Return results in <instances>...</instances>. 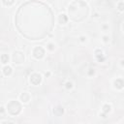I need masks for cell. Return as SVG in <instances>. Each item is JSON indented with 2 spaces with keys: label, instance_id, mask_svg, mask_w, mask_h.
Segmentation results:
<instances>
[{
  "label": "cell",
  "instance_id": "19",
  "mask_svg": "<svg viewBox=\"0 0 124 124\" xmlns=\"http://www.w3.org/2000/svg\"><path fill=\"white\" fill-rule=\"evenodd\" d=\"M104 41H105V42H108V38L105 36V37H104Z\"/></svg>",
  "mask_w": 124,
  "mask_h": 124
},
{
  "label": "cell",
  "instance_id": "2",
  "mask_svg": "<svg viewBox=\"0 0 124 124\" xmlns=\"http://www.w3.org/2000/svg\"><path fill=\"white\" fill-rule=\"evenodd\" d=\"M7 110L12 115H17L21 110V105L17 101H11L7 104Z\"/></svg>",
  "mask_w": 124,
  "mask_h": 124
},
{
  "label": "cell",
  "instance_id": "9",
  "mask_svg": "<svg viewBox=\"0 0 124 124\" xmlns=\"http://www.w3.org/2000/svg\"><path fill=\"white\" fill-rule=\"evenodd\" d=\"M67 21H68V16H67L66 15L62 14V15L59 16V23H61V24H65Z\"/></svg>",
  "mask_w": 124,
  "mask_h": 124
},
{
  "label": "cell",
  "instance_id": "8",
  "mask_svg": "<svg viewBox=\"0 0 124 124\" xmlns=\"http://www.w3.org/2000/svg\"><path fill=\"white\" fill-rule=\"evenodd\" d=\"M53 113L56 116H61L64 113V108L62 107H56L53 108Z\"/></svg>",
  "mask_w": 124,
  "mask_h": 124
},
{
  "label": "cell",
  "instance_id": "21",
  "mask_svg": "<svg viewBox=\"0 0 124 124\" xmlns=\"http://www.w3.org/2000/svg\"><path fill=\"white\" fill-rule=\"evenodd\" d=\"M121 64H122V65L124 66V60H122V61H121Z\"/></svg>",
  "mask_w": 124,
  "mask_h": 124
},
{
  "label": "cell",
  "instance_id": "5",
  "mask_svg": "<svg viewBox=\"0 0 124 124\" xmlns=\"http://www.w3.org/2000/svg\"><path fill=\"white\" fill-rule=\"evenodd\" d=\"M42 81V77L40 74H37V73H34L30 76V82L33 84V85H39Z\"/></svg>",
  "mask_w": 124,
  "mask_h": 124
},
{
  "label": "cell",
  "instance_id": "20",
  "mask_svg": "<svg viewBox=\"0 0 124 124\" xmlns=\"http://www.w3.org/2000/svg\"><path fill=\"white\" fill-rule=\"evenodd\" d=\"M80 40H81L82 42H84V41H85V38H84V37H80Z\"/></svg>",
  "mask_w": 124,
  "mask_h": 124
},
{
  "label": "cell",
  "instance_id": "14",
  "mask_svg": "<svg viewBox=\"0 0 124 124\" xmlns=\"http://www.w3.org/2000/svg\"><path fill=\"white\" fill-rule=\"evenodd\" d=\"M2 1H3V3H4L6 6H11V5H13L14 2H15V0H2Z\"/></svg>",
  "mask_w": 124,
  "mask_h": 124
},
{
  "label": "cell",
  "instance_id": "11",
  "mask_svg": "<svg viewBox=\"0 0 124 124\" xmlns=\"http://www.w3.org/2000/svg\"><path fill=\"white\" fill-rule=\"evenodd\" d=\"M95 55H96V57L99 59V61H103V60H104V58L102 57V56H103V53H102V51H101L100 49H97V50L95 51Z\"/></svg>",
  "mask_w": 124,
  "mask_h": 124
},
{
  "label": "cell",
  "instance_id": "13",
  "mask_svg": "<svg viewBox=\"0 0 124 124\" xmlns=\"http://www.w3.org/2000/svg\"><path fill=\"white\" fill-rule=\"evenodd\" d=\"M110 111V106L109 105H105L104 107H103V112L104 113H108V112H109Z\"/></svg>",
  "mask_w": 124,
  "mask_h": 124
},
{
  "label": "cell",
  "instance_id": "18",
  "mask_svg": "<svg viewBox=\"0 0 124 124\" xmlns=\"http://www.w3.org/2000/svg\"><path fill=\"white\" fill-rule=\"evenodd\" d=\"M94 73H95V72H94V70H93V69H90V71L88 72L89 76H92V75H94Z\"/></svg>",
  "mask_w": 124,
  "mask_h": 124
},
{
  "label": "cell",
  "instance_id": "3",
  "mask_svg": "<svg viewBox=\"0 0 124 124\" xmlns=\"http://www.w3.org/2000/svg\"><path fill=\"white\" fill-rule=\"evenodd\" d=\"M12 59L15 64H21L24 61V54L21 51H15L13 53Z\"/></svg>",
  "mask_w": 124,
  "mask_h": 124
},
{
  "label": "cell",
  "instance_id": "17",
  "mask_svg": "<svg viewBox=\"0 0 124 124\" xmlns=\"http://www.w3.org/2000/svg\"><path fill=\"white\" fill-rule=\"evenodd\" d=\"M48 49H50V50H53L54 49V46L52 45V44H48Z\"/></svg>",
  "mask_w": 124,
  "mask_h": 124
},
{
  "label": "cell",
  "instance_id": "16",
  "mask_svg": "<svg viewBox=\"0 0 124 124\" xmlns=\"http://www.w3.org/2000/svg\"><path fill=\"white\" fill-rule=\"evenodd\" d=\"M66 88L67 89H71L72 87H73V84H72V82H70V81H68V82H66Z\"/></svg>",
  "mask_w": 124,
  "mask_h": 124
},
{
  "label": "cell",
  "instance_id": "6",
  "mask_svg": "<svg viewBox=\"0 0 124 124\" xmlns=\"http://www.w3.org/2000/svg\"><path fill=\"white\" fill-rule=\"evenodd\" d=\"M113 85H114L115 88H117V89H121V88L124 87V80H123L122 78H117V79L114 80Z\"/></svg>",
  "mask_w": 124,
  "mask_h": 124
},
{
  "label": "cell",
  "instance_id": "10",
  "mask_svg": "<svg viewBox=\"0 0 124 124\" xmlns=\"http://www.w3.org/2000/svg\"><path fill=\"white\" fill-rule=\"evenodd\" d=\"M3 74L5 76H10L12 74V68L10 66H5L3 68Z\"/></svg>",
  "mask_w": 124,
  "mask_h": 124
},
{
  "label": "cell",
  "instance_id": "1",
  "mask_svg": "<svg viewBox=\"0 0 124 124\" xmlns=\"http://www.w3.org/2000/svg\"><path fill=\"white\" fill-rule=\"evenodd\" d=\"M89 9L87 4L82 0H76L72 2L68 8L69 17L76 22L82 21L84 18H86Z\"/></svg>",
  "mask_w": 124,
  "mask_h": 124
},
{
  "label": "cell",
  "instance_id": "12",
  "mask_svg": "<svg viewBox=\"0 0 124 124\" xmlns=\"http://www.w3.org/2000/svg\"><path fill=\"white\" fill-rule=\"evenodd\" d=\"M8 61H9V56L7 54H2L1 55V62L3 64H6Z\"/></svg>",
  "mask_w": 124,
  "mask_h": 124
},
{
  "label": "cell",
  "instance_id": "4",
  "mask_svg": "<svg viewBox=\"0 0 124 124\" xmlns=\"http://www.w3.org/2000/svg\"><path fill=\"white\" fill-rule=\"evenodd\" d=\"M33 56L36 59H42L45 56V49L42 46H36L33 49Z\"/></svg>",
  "mask_w": 124,
  "mask_h": 124
},
{
  "label": "cell",
  "instance_id": "7",
  "mask_svg": "<svg viewBox=\"0 0 124 124\" xmlns=\"http://www.w3.org/2000/svg\"><path fill=\"white\" fill-rule=\"evenodd\" d=\"M19 98H20V101L22 103H27L30 100V95H29L28 92H23V93H21Z\"/></svg>",
  "mask_w": 124,
  "mask_h": 124
},
{
  "label": "cell",
  "instance_id": "15",
  "mask_svg": "<svg viewBox=\"0 0 124 124\" xmlns=\"http://www.w3.org/2000/svg\"><path fill=\"white\" fill-rule=\"evenodd\" d=\"M117 8H118V10H119V11H124V3H123V2L118 3Z\"/></svg>",
  "mask_w": 124,
  "mask_h": 124
}]
</instances>
